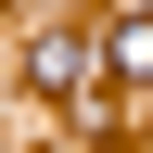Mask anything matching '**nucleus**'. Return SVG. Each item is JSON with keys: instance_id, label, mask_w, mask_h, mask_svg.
I'll return each mask as SVG.
<instances>
[{"instance_id": "nucleus-1", "label": "nucleus", "mask_w": 153, "mask_h": 153, "mask_svg": "<svg viewBox=\"0 0 153 153\" xmlns=\"http://www.w3.org/2000/svg\"><path fill=\"white\" fill-rule=\"evenodd\" d=\"M115 64H128V76H153V0L128 13V26H115Z\"/></svg>"}]
</instances>
